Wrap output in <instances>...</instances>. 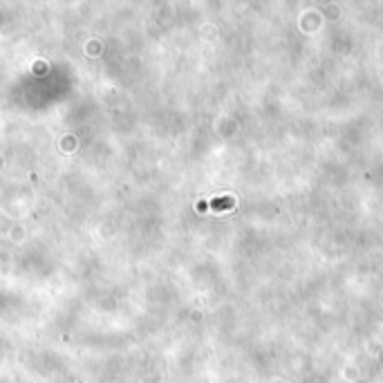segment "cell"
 Listing matches in <instances>:
<instances>
[{
    "label": "cell",
    "instance_id": "6da1fadb",
    "mask_svg": "<svg viewBox=\"0 0 383 383\" xmlns=\"http://www.w3.org/2000/svg\"><path fill=\"white\" fill-rule=\"evenodd\" d=\"M231 204H233V202L229 200V197H222V200H213L211 204H209V207L215 209V211H224V209H229Z\"/></svg>",
    "mask_w": 383,
    "mask_h": 383
}]
</instances>
